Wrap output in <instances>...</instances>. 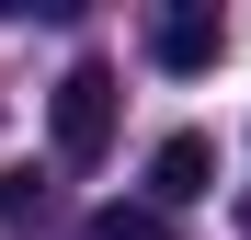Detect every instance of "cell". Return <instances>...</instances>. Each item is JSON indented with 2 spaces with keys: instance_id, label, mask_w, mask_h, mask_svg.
I'll return each mask as SVG.
<instances>
[{
  "instance_id": "1",
  "label": "cell",
  "mask_w": 251,
  "mask_h": 240,
  "mask_svg": "<svg viewBox=\"0 0 251 240\" xmlns=\"http://www.w3.org/2000/svg\"><path fill=\"white\" fill-rule=\"evenodd\" d=\"M114 103H126V92H114V69H103V57H80L57 92H46V137H57L69 172H92V160L114 149Z\"/></svg>"
},
{
  "instance_id": "2",
  "label": "cell",
  "mask_w": 251,
  "mask_h": 240,
  "mask_svg": "<svg viewBox=\"0 0 251 240\" xmlns=\"http://www.w3.org/2000/svg\"><path fill=\"white\" fill-rule=\"evenodd\" d=\"M194 194H217V137H194V126H183V137H160V149H149V206L172 217V206H194Z\"/></svg>"
},
{
  "instance_id": "3",
  "label": "cell",
  "mask_w": 251,
  "mask_h": 240,
  "mask_svg": "<svg viewBox=\"0 0 251 240\" xmlns=\"http://www.w3.org/2000/svg\"><path fill=\"white\" fill-rule=\"evenodd\" d=\"M217 46H228V23L205 12V0H183V12H160V23H149V69H172V80L217 69Z\"/></svg>"
},
{
  "instance_id": "4",
  "label": "cell",
  "mask_w": 251,
  "mask_h": 240,
  "mask_svg": "<svg viewBox=\"0 0 251 240\" xmlns=\"http://www.w3.org/2000/svg\"><path fill=\"white\" fill-rule=\"evenodd\" d=\"M80 240H172V217H160V206H92Z\"/></svg>"
}]
</instances>
